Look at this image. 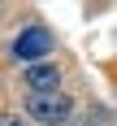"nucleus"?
Wrapping results in <instances>:
<instances>
[{
  "instance_id": "nucleus-1",
  "label": "nucleus",
  "mask_w": 117,
  "mask_h": 126,
  "mask_svg": "<svg viewBox=\"0 0 117 126\" xmlns=\"http://www.w3.org/2000/svg\"><path fill=\"white\" fill-rule=\"evenodd\" d=\"M69 113H74V100L61 91H30V100H26V117L39 126H65Z\"/></svg>"
},
{
  "instance_id": "nucleus-2",
  "label": "nucleus",
  "mask_w": 117,
  "mask_h": 126,
  "mask_svg": "<svg viewBox=\"0 0 117 126\" xmlns=\"http://www.w3.org/2000/svg\"><path fill=\"white\" fill-rule=\"evenodd\" d=\"M13 52H17L22 61H39V57L52 52V35L43 31V26H30V31H22V35L13 39Z\"/></svg>"
},
{
  "instance_id": "nucleus-3",
  "label": "nucleus",
  "mask_w": 117,
  "mask_h": 126,
  "mask_svg": "<svg viewBox=\"0 0 117 126\" xmlns=\"http://www.w3.org/2000/svg\"><path fill=\"white\" fill-rule=\"evenodd\" d=\"M26 87L30 91H56L61 87V70L52 61H35L30 70H26Z\"/></svg>"
},
{
  "instance_id": "nucleus-4",
  "label": "nucleus",
  "mask_w": 117,
  "mask_h": 126,
  "mask_svg": "<svg viewBox=\"0 0 117 126\" xmlns=\"http://www.w3.org/2000/svg\"><path fill=\"white\" fill-rule=\"evenodd\" d=\"M0 126H26V122H22L17 113H0Z\"/></svg>"
}]
</instances>
